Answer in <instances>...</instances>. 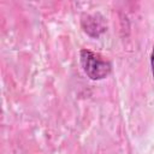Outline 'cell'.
<instances>
[{
    "mask_svg": "<svg viewBox=\"0 0 154 154\" xmlns=\"http://www.w3.org/2000/svg\"><path fill=\"white\" fill-rule=\"evenodd\" d=\"M82 25H83L84 31L88 32L90 36H99L101 32L105 31L102 20L97 19L94 16H87V18L82 20Z\"/></svg>",
    "mask_w": 154,
    "mask_h": 154,
    "instance_id": "cell-2",
    "label": "cell"
},
{
    "mask_svg": "<svg viewBox=\"0 0 154 154\" xmlns=\"http://www.w3.org/2000/svg\"><path fill=\"white\" fill-rule=\"evenodd\" d=\"M81 64L85 75L93 81L103 79L111 73L112 70L109 61L105 60L100 54L89 49L81 51Z\"/></svg>",
    "mask_w": 154,
    "mask_h": 154,
    "instance_id": "cell-1",
    "label": "cell"
},
{
    "mask_svg": "<svg viewBox=\"0 0 154 154\" xmlns=\"http://www.w3.org/2000/svg\"><path fill=\"white\" fill-rule=\"evenodd\" d=\"M150 67H152V75H153V78H154V47H153L152 55H150Z\"/></svg>",
    "mask_w": 154,
    "mask_h": 154,
    "instance_id": "cell-3",
    "label": "cell"
}]
</instances>
